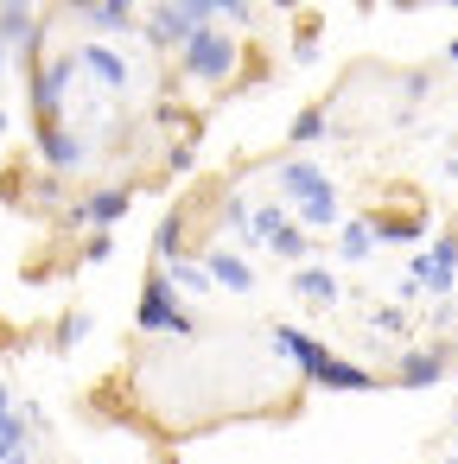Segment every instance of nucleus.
I'll return each mask as SVG.
<instances>
[{
  "instance_id": "obj_1",
  "label": "nucleus",
  "mask_w": 458,
  "mask_h": 464,
  "mask_svg": "<svg viewBox=\"0 0 458 464\" xmlns=\"http://www.w3.org/2000/svg\"><path fill=\"white\" fill-rule=\"evenodd\" d=\"M217 14H223V0H179V7H153L147 14V39H153V52H185V39L198 26H210Z\"/></svg>"
},
{
  "instance_id": "obj_2",
  "label": "nucleus",
  "mask_w": 458,
  "mask_h": 464,
  "mask_svg": "<svg viewBox=\"0 0 458 464\" xmlns=\"http://www.w3.org/2000/svg\"><path fill=\"white\" fill-rule=\"evenodd\" d=\"M236 58H242V45H236L229 33H217V26H198V33L185 39V52H179V64H185L198 83H229V77H236Z\"/></svg>"
},
{
  "instance_id": "obj_3",
  "label": "nucleus",
  "mask_w": 458,
  "mask_h": 464,
  "mask_svg": "<svg viewBox=\"0 0 458 464\" xmlns=\"http://www.w3.org/2000/svg\"><path fill=\"white\" fill-rule=\"evenodd\" d=\"M452 280H458V236H439L426 255H414V261H407L401 299H414V293H433V299H445V293H452Z\"/></svg>"
},
{
  "instance_id": "obj_4",
  "label": "nucleus",
  "mask_w": 458,
  "mask_h": 464,
  "mask_svg": "<svg viewBox=\"0 0 458 464\" xmlns=\"http://www.w3.org/2000/svg\"><path fill=\"white\" fill-rule=\"evenodd\" d=\"M141 331H166V337H191V312L179 305V286L166 280V274H153L147 280V293H141Z\"/></svg>"
},
{
  "instance_id": "obj_5",
  "label": "nucleus",
  "mask_w": 458,
  "mask_h": 464,
  "mask_svg": "<svg viewBox=\"0 0 458 464\" xmlns=\"http://www.w3.org/2000/svg\"><path fill=\"white\" fill-rule=\"evenodd\" d=\"M71 77H77V58H39L33 64V109H39L45 128H58L64 96H71Z\"/></svg>"
},
{
  "instance_id": "obj_6",
  "label": "nucleus",
  "mask_w": 458,
  "mask_h": 464,
  "mask_svg": "<svg viewBox=\"0 0 458 464\" xmlns=\"http://www.w3.org/2000/svg\"><path fill=\"white\" fill-rule=\"evenodd\" d=\"M128 204H134V191H128V185H109V191H90V198L71 210V223H90V229H109V236H115V223L128 217Z\"/></svg>"
},
{
  "instance_id": "obj_7",
  "label": "nucleus",
  "mask_w": 458,
  "mask_h": 464,
  "mask_svg": "<svg viewBox=\"0 0 458 464\" xmlns=\"http://www.w3.org/2000/svg\"><path fill=\"white\" fill-rule=\"evenodd\" d=\"M268 337H274V350H280V356H287V362H293V369H299L306 382H312V375H318V369L331 362V350H325L318 337H306V331H293V324H274Z\"/></svg>"
},
{
  "instance_id": "obj_8",
  "label": "nucleus",
  "mask_w": 458,
  "mask_h": 464,
  "mask_svg": "<svg viewBox=\"0 0 458 464\" xmlns=\"http://www.w3.org/2000/svg\"><path fill=\"white\" fill-rule=\"evenodd\" d=\"M77 71H90V77H96L109 96H122V90H128V58H122L115 45H102V39L77 52Z\"/></svg>"
},
{
  "instance_id": "obj_9",
  "label": "nucleus",
  "mask_w": 458,
  "mask_h": 464,
  "mask_svg": "<svg viewBox=\"0 0 458 464\" xmlns=\"http://www.w3.org/2000/svg\"><path fill=\"white\" fill-rule=\"evenodd\" d=\"M280 191L293 198V210H299V204H318V198H337L331 179H325L312 160H287V166H280Z\"/></svg>"
},
{
  "instance_id": "obj_10",
  "label": "nucleus",
  "mask_w": 458,
  "mask_h": 464,
  "mask_svg": "<svg viewBox=\"0 0 458 464\" xmlns=\"http://www.w3.org/2000/svg\"><path fill=\"white\" fill-rule=\"evenodd\" d=\"M445 369H452V356H445L439 343H433V350H401V362H395V382H401V388H433Z\"/></svg>"
},
{
  "instance_id": "obj_11",
  "label": "nucleus",
  "mask_w": 458,
  "mask_h": 464,
  "mask_svg": "<svg viewBox=\"0 0 458 464\" xmlns=\"http://www.w3.org/2000/svg\"><path fill=\"white\" fill-rule=\"evenodd\" d=\"M39 160H45L52 172H77V166L90 160V147H83L71 128H39Z\"/></svg>"
},
{
  "instance_id": "obj_12",
  "label": "nucleus",
  "mask_w": 458,
  "mask_h": 464,
  "mask_svg": "<svg viewBox=\"0 0 458 464\" xmlns=\"http://www.w3.org/2000/svg\"><path fill=\"white\" fill-rule=\"evenodd\" d=\"M312 388H325V394H369L375 388V369H363V362H344V356H331L318 375H312Z\"/></svg>"
},
{
  "instance_id": "obj_13",
  "label": "nucleus",
  "mask_w": 458,
  "mask_h": 464,
  "mask_svg": "<svg viewBox=\"0 0 458 464\" xmlns=\"http://www.w3.org/2000/svg\"><path fill=\"white\" fill-rule=\"evenodd\" d=\"M204 274H210V286H223V293H255V267H248L236 248H210Z\"/></svg>"
},
{
  "instance_id": "obj_14",
  "label": "nucleus",
  "mask_w": 458,
  "mask_h": 464,
  "mask_svg": "<svg viewBox=\"0 0 458 464\" xmlns=\"http://www.w3.org/2000/svg\"><path fill=\"white\" fill-rule=\"evenodd\" d=\"M293 293H299L306 305H337V299H344V286H337L331 267H299V274H293Z\"/></svg>"
},
{
  "instance_id": "obj_15",
  "label": "nucleus",
  "mask_w": 458,
  "mask_h": 464,
  "mask_svg": "<svg viewBox=\"0 0 458 464\" xmlns=\"http://www.w3.org/2000/svg\"><path fill=\"white\" fill-rule=\"evenodd\" d=\"M33 33H39V14L33 7H0V45L33 52ZM33 64H39V52H33Z\"/></svg>"
},
{
  "instance_id": "obj_16",
  "label": "nucleus",
  "mask_w": 458,
  "mask_h": 464,
  "mask_svg": "<svg viewBox=\"0 0 458 464\" xmlns=\"http://www.w3.org/2000/svg\"><path fill=\"white\" fill-rule=\"evenodd\" d=\"M77 20H83V26H96V33H128L141 14L128 7V0H102V7H77Z\"/></svg>"
},
{
  "instance_id": "obj_17",
  "label": "nucleus",
  "mask_w": 458,
  "mask_h": 464,
  "mask_svg": "<svg viewBox=\"0 0 458 464\" xmlns=\"http://www.w3.org/2000/svg\"><path fill=\"white\" fill-rule=\"evenodd\" d=\"M153 248H160V261H166V267H179V261H185V210H166V217H160Z\"/></svg>"
},
{
  "instance_id": "obj_18",
  "label": "nucleus",
  "mask_w": 458,
  "mask_h": 464,
  "mask_svg": "<svg viewBox=\"0 0 458 464\" xmlns=\"http://www.w3.org/2000/svg\"><path fill=\"white\" fill-rule=\"evenodd\" d=\"M337 255H344V261H369V255H375V223L344 217V229H337Z\"/></svg>"
},
{
  "instance_id": "obj_19",
  "label": "nucleus",
  "mask_w": 458,
  "mask_h": 464,
  "mask_svg": "<svg viewBox=\"0 0 458 464\" xmlns=\"http://www.w3.org/2000/svg\"><path fill=\"white\" fill-rule=\"evenodd\" d=\"M287 223H293V217H287V204H274V198H261V204L248 210V236H255V242H274Z\"/></svg>"
},
{
  "instance_id": "obj_20",
  "label": "nucleus",
  "mask_w": 458,
  "mask_h": 464,
  "mask_svg": "<svg viewBox=\"0 0 458 464\" xmlns=\"http://www.w3.org/2000/svg\"><path fill=\"white\" fill-rule=\"evenodd\" d=\"M325 128H331V115H325V109L312 102V109H299V115H293L287 140H293V147H318V140H325Z\"/></svg>"
},
{
  "instance_id": "obj_21",
  "label": "nucleus",
  "mask_w": 458,
  "mask_h": 464,
  "mask_svg": "<svg viewBox=\"0 0 458 464\" xmlns=\"http://www.w3.org/2000/svg\"><path fill=\"white\" fill-rule=\"evenodd\" d=\"M268 248H274L280 261H293V267H306V255H312V236H306L299 223H287V229H280V236H274Z\"/></svg>"
},
{
  "instance_id": "obj_22",
  "label": "nucleus",
  "mask_w": 458,
  "mask_h": 464,
  "mask_svg": "<svg viewBox=\"0 0 458 464\" xmlns=\"http://www.w3.org/2000/svg\"><path fill=\"white\" fill-rule=\"evenodd\" d=\"M166 280H172L179 293H210V274H204L198 261H179V267H166Z\"/></svg>"
},
{
  "instance_id": "obj_23",
  "label": "nucleus",
  "mask_w": 458,
  "mask_h": 464,
  "mask_svg": "<svg viewBox=\"0 0 458 464\" xmlns=\"http://www.w3.org/2000/svg\"><path fill=\"white\" fill-rule=\"evenodd\" d=\"M90 324H96V318H90V312H71V318H64V324H58V350H77V343H83V337H90Z\"/></svg>"
},
{
  "instance_id": "obj_24",
  "label": "nucleus",
  "mask_w": 458,
  "mask_h": 464,
  "mask_svg": "<svg viewBox=\"0 0 458 464\" xmlns=\"http://www.w3.org/2000/svg\"><path fill=\"white\" fill-rule=\"evenodd\" d=\"M109 255H115V236H109V229H96V236L83 242V261H90V267H102Z\"/></svg>"
},
{
  "instance_id": "obj_25",
  "label": "nucleus",
  "mask_w": 458,
  "mask_h": 464,
  "mask_svg": "<svg viewBox=\"0 0 458 464\" xmlns=\"http://www.w3.org/2000/svg\"><path fill=\"white\" fill-rule=\"evenodd\" d=\"M7 464H39V458H33V451H14V458H7Z\"/></svg>"
},
{
  "instance_id": "obj_26",
  "label": "nucleus",
  "mask_w": 458,
  "mask_h": 464,
  "mask_svg": "<svg viewBox=\"0 0 458 464\" xmlns=\"http://www.w3.org/2000/svg\"><path fill=\"white\" fill-rule=\"evenodd\" d=\"M153 464H179V458H172V451H166V458H153Z\"/></svg>"
},
{
  "instance_id": "obj_27",
  "label": "nucleus",
  "mask_w": 458,
  "mask_h": 464,
  "mask_svg": "<svg viewBox=\"0 0 458 464\" xmlns=\"http://www.w3.org/2000/svg\"><path fill=\"white\" fill-rule=\"evenodd\" d=\"M0 71H7V45H0Z\"/></svg>"
},
{
  "instance_id": "obj_28",
  "label": "nucleus",
  "mask_w": 458,
  "mask_h": 464,
  "mask_svg": "<svg viewBox=\"0 0 458 464\" xmlns=\"http://www.w3.org/2000/svg\"><path fill=\"white\" fill-rule=\"evenodd\" d=\"M439 464H458V451H452V458H439Z\"/></svg>"
},
{
  "instance_id": "obj_29",
  "label": "nucleus",
  "mask_w": 458,
  "mask_h": 464,
  "mask_svg": "<svg viewBox=\"0 0 458 464\" xmlns=\"http://www.w3.org/2000/svg\"><path fill=\"white\" fill-rule=\"evenodd\" d=\"M0 134H7V115H0Z\"/></svg>"
},
{
  "instance_id": "obj_30",
  "label": "nucleus",
  "mask_w": 458,
  "mask_h": 464,
  "mask_svg": "<svg viewBox=\"0 0 458 464\" xmlns=\"http://www.w3.org/2000/svg\"><path fill=\"white\" fill-rule=\"evenodd\" d=\"M452 71H458V64H452Z\"/></svg>"
}]
</instances>
